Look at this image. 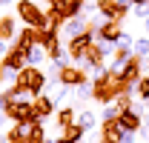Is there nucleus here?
Listing matches in <instances>:
<instances>
[{"label": "nucleus", "instance_id": "nucleus-1", "mask_svg": "<svg viewBox=\"0 0 149 143\" xmlns=\"http://www.w3.org/2000/svg\"><path fill=\"white\" fill-rule=\"evenodd\" d=\"M17 83H23V86L32 92L35 97H40V94L46 92V86H49L46 74L37 69V66H23V69H20V74H17Z\"/></svg>", "mask_w": 149, "mask_h": 143}, {"label": "nucleus", "instance_id": "nucleus-2", "mask_svg": "<svg viewBox=\"0 0 149 143\" xmlns=\"http://www.w3.org/2000/svg\"><path fill=\"white\" fill-rule=\"evenodd\" d=\"M17 6V17L26 23V26H35V29H43L46 26V12L37 6V3H32V0H20V3H15Z\"/></svg>", "mask_w": 149, "mask_h": 143}, {"label": "nucleus", "instance_id": "nucleus-3", "mask_svg": "<svg viewBox=\"0 0 149 143\" xmlns=\"http://www.w3.org/2000/svg\"><path fill=\"white\" fill-rule=\"evenodd\" d=\"M112 74H115L120 83H126V86L138 83V80H141V57H138V54H132L129 60H126V63H120Z\"/></svg>", "mask_w": 149, "mask_h": 143}, {"label": "nucleus", "instance_id": "nucleus-4", "mask_svg": "<svg viewBox=\"0 0 149 143\" xmlns=\"http://www.w3.org/2000/svg\"><path fill=\"white\" fill-rule=\"evenodd\" d=\"M15 123H26V120H40L37 117V109H35V100H15L9 112H6Z\"/></svg>", "mask_w": 149, "mask_h": 143}, {"label": "nucleus", "instance_id": "nucleus-5", "mask_svg": "<svg viewBox=\"0 0 149 143\" xmlns=\"http://www.w3.org/2000/svg\"><path fill=\"white\" fill-rule=\"evenodd\" d=\"M132 9V0H97V12L106 20H120Z\"/></svg>", "mask_w": 149, "mask_h": 143}, {"label": "nucleus", "instance_id": "nucleus-6", "mask_svg": "<svg viewBox=\"0 0 149 143\" xmlns=\"http://www.w3.org/2000/svg\"><path fill=\"white\" fill-rule=\"evenodd\" d=\"M86 29H89V23H86V15L66 17V20H63V26H60V37H63V40H72V37L83 35Z\"/></svg>", "mask_w": 149, "mask_h": 143}, {"label": "nucleus", "instance_id": "nucleus-7", "mask_svg": "<svg viewBox=\"0 0 149 143\" xmlns=\"http://www.w3.org/2000/svg\"><path fill=\"white\" fill-rule=\"evenodd\" d=\"M57 80L74 89V86H80V83H83V80H89V77H86V69H77V66H63V69H60V74H57Z\"/></svg>", "mask_w": 149, "mask_h": 143}, {"label": "nucleus", "instance_id": "nucleus-8", "mask_svg": "<svg viewBox=\"0 0 149 143\" xmlns=\"http://www.w3.org/2000/svg\"><path fill=\"white\" fill-rule=\"evenodd\" d=\"M95 29H97V37H100V40H109V43H118V46H120V35H123V32H120L118 20H103V23L95 26Z\"/></svg>", "mask_w": 149, "mask_h": 143}, {"label": "nucleus", "instance_id": "nucleus-9", "mask_svg": "<svg viewBox=\"0 0 149 143\" xmlns=\"http://www.w3.org/2000/svg\"><path fill=\"white\" fill-rule=\"evenodd\" d=\"M118 123L123 126V129H132V132H138V129L143 126V115H141L135 106H129V109H123V112H120Z\"/></svg>", "mask_w": 149, "mask_h": 143}, {"label": "nucleus", "instance_id": "nucleus-10", "mask_svg": "<svg viewBox=\"0 0 149 143\" xmlns=\"http://www.w3.org/2000/svg\"><path fill=\"white\" fill-rule=\"evenodd\" d=\"M120 135H123V126L118 123V120L103 123V129H100V143H120Z\"/></svg>", "mask_w": 149, "mask_h": 143}, {"label": "nucleus", "instance_id": "nucleus-11", "mask_svg": "<svg viewBox=\"0 0 149 143\" xmlns=\"http://www.w3.org/2000/svg\"><path fill=\"white\" fill-rule=\"evenodd\" d=\"M12 43H17V46H23V49H29V46H35V43H40V29H35V26H26L23 32H20Z\"/></svg>", "mask_w": 149, "mask_h": 143}, {"label": "nucleus", "instance_id": "nucleus-12", "mask_svg": "<svg viewBox=\"0 0 149 143\" xmlns=\"http://www.w3.org/2000/svg\"><path fill=\"white\" fill-rule=\"evenodd\" d=\"M55 106H57V100H55V97H49L46 92H43L40 97H35V109H37V117H40V120L49 117V115L55 112Z\"/></svg>", "mask_w": 149, "mask_h": 143}, {"label": "nucleus", "instance_id": "nucleus-13", "mask_svg": "<svg viewBox=\"0 0 149 143\" xmlns=\"http://www.w3.org/2000/svg\"><path fill=\"white\" fill-rule=\"evenodd\" d=\"M20 32H17V17H12V15H3L0 20V37L3 40H15Z\"/></svg>", "mask_w": 149, "mask_h": 143}, {"label": "nucleus", "instance_id": "nucleus-14", "mask_svg": "<svg viewBox=\"0 0 149 143\" xmlns=\"http://www.w3.org/2000/svg\"><path fill=\"white\" fill-rule=\"evenodd\" d=\"M49 57V49L43 46V43H35V46H29V66H37V63H43Z\"/></svg>", "mask_w": 149, "mask_h": 143}, {"label": "nucleus", "instance_id": "nucleus-15", "mask_svg": "<svg viewBox=\"0 0 149 143\" xmlns=\"http://www.w3.org/2000/svg\"><path fill=\"white\" fill-rule=\"evenodd\" d=\"M77 117H74V109L72 106H60V112H57V126L60 129H66V126H72Z\"/></svg>", "mask_w": 149, "mask_h": 143}, {"label": "nucleus", "instance_id": "nucleus-16", "mask_svg": "<svg viewBox=\"0 0 149 143\" xmlns=\"http://www.w3.org/2000/svg\"><path fill=\"white\" fill-rule=\"evenodd\" d=\"M74 94H77V100H89V97H95V83H92V80H83L80 86H74Z\"/></svg>", "mask_w": 149, "mask_h": 143}, {"label": "nucleus", "instance_id": "nucleus-17", "mask_svg": "<svg viewBox=\"0 0 149 143\" xmlns=\"http://www.w3.org/2000/svg\"><path fill=\"white\" fill-rule=\"evenodd\" d=\"M77 123L83 126V129H95V123H97V115H95L92 109H83V112L77 115Z\"/></svg>", "mask_w": 149, "mask_h": 143}, {"label": "nucleus", "instance_id": "nucleus-18", "mask_svg": "<svg viewBox=\"0 0 149 143\" xmlns=\"http://www.w3.org/2000/svg\"><path fill=\"white\" fill-rule=\"evenodd\" d=\"M86 132H89V129H83V126L77 123V120H74L72 126H66V129H63V135H66V137H69V140H80V137H83V135H86Z\"/></svg>", "mask_w": 149, "mask_h": 143}, {"label": "nucleus", "instance_id": "nucleus-19", "mask_svg": "<svg viewBox=\"0 0 149 143\" xmlns=\"http://www.w3.org/2000/svg\"><path fill=\"white\" fill-rule=\"evenodd\" d=\"M120 112H123V109L118 106V103H106V109H103V123L118 120V117H120Z\"/></svg>", "mask_w": 149, "mask_h": 143}, {"label": "nucleus", "instance_id": "nucleus-20", "mask_svg": "<svg viewBox=\"0 0 149 143\" xmlns=\"http://www.w3.org/2000/svg\"><path fill=\"white\" fill-rule=\"evenodd\" d=\"M132 49H135V54H138L141 60H146V57H149V37H138Z\"/></svg>", "mask_w": 149, "mask_h": 143}, {"label": "nucleus", "instance_id": "nucleus-21", "mask_svg": "<svg viewBox=\"0 0 149 143\" xmlns=\"http://www.w3.org/2000/svg\"><path fill=\"white\" fill-rule=\"evenodd\" d=\"M135 92H138L141 100H149V77H141V80L135 83Z\"/></svg>", "mask_w": 149, "mask_h": 143}, {"label": "nucleus", "instance_id": "nucleus-22", "mask_svg": "<svg viewBox=\"0 0 149 143\" xmlns=\"http://www.w3.org/2000/svg\"><path fill=\"white\" fill-rule=\"evenodd\" d=\"M132 9H135V17H138V20H146V17H149V0H146V3L132 6Z\"/></svg>", "mask_w": 149, "mask_h": 143}, {"label": "nucleus", "instance_id": "nucleus-23", "mask_svg": "<svg viewBox=\"0 0 149 143\" xmlns=\"http://www.w3.org/2000/svg\"><path fill=\"white\" fill-rule=\"evenodd\" d=\"M9 106H12V94L6 89V92H0V112H9Z\"/></svg>", "mask_w": 149, "mask_h": 143}, {"label": "nucleus", "instance_id": "nucleus-24", "mask_svg": "<svg viewBox=\"0 0 149 143\" xmlns=\"http://www.w3.org/2000/svg\"><path fill=\"white\" fill-rule=\"evenodd\" d=\"M138 140V132H132V129H123V135H120V143H135Z\"/></svg>", "mask_w": 149, "mask_h": 143}, {"label": "nucleus", "instance_id": "nucleus-25", "mask_svg": "<svg viewBox=\"0 0 149 143\" xmlns=\"http://www.w3.org/2000/svg\"><path fill=\"white\" fill-rule=\"evenodd\" d=\"M9 143H26V140L20 137V132H17V129H9Z\"/></svg>", "mask_w": 149, "mask_h": 143}, {"label": "nucleus", "instance_id": "nucleus-26", "mask_svg": "<svg viewBox=\"0 0 149 143\" xmlns=\"http://www.w3.org/2000/svg\"><path fill=\"white\" fill-rule=\"evenodd\" d=\"M6 54H9V40H3V37H0V60H3Z\"/></svg>", "mask_w": 149, "mask_h": 143}, {"label": "nucleus", "instance_id": "nucleus-27", "mask_svg": "<svg viewBox=\"0 0 149 143\" xmlns=\"http://www.w3.org/2000/svg\"><path fill=\"white\" fill-rule=\"evenodd\" d=\"M66 3H69V0H49V6H52V9H55V12H60V9H63V6H66Z\"/></svg>", "mask_w": 149, "mask_h": 143}, {"label": "nucleus", "instance_id": "nucleus-28", "mask_svg": "<svg viewBox=\"0 0 149 143\" xmlns=\"http://www.w3.org/2000/svg\"><path fill=\"white\" fill-rule=\"evenodd\" d=\"M12 3H17V0H0V6H12Z\"/></svg>", "mask_w": 149, "mask_h": 143}, {"label": "nucleus", "instance_id": "nucleus-29", "mask_svg": "<svg viewBox=\"0 0 149 143\" xmlns=\"http://www.w3.org/2000/svg\"><path fill=\"white\" fill-rule=\"evenodd\" d=\"M6 117H9V115H6V112H0V126L6 123Z\"/></svg>", "mask_w": 149, "mask_h": 143}, {"label": "nucleus", "instance_id": "nucleus-30", "mask_svg": "<svg viewBox=\"0 0 149 143\" xmlns=\"http://www.w3.org/2000/svg\"><path fill=\"white\" fill-rule=\"evenodd\" d=\"M0 143H9V135H0Z\"/></svg>", "mask_w": 149, "mask_h": 143}, {"label": "nucleus", "instance_id": "nucleus-31", "mask_svg": "<svg viewBox=\"0 0 149 143\" xmlns=\"http://www.w3.org/2000/svg\"><path fill=\"white\" fill-rule=\"evenodd\" d=\"M143 29H146V35H149V17H146V20H143Z\"/></svg>", "mask_w": 149, "mask_h": 143}, {"label": "nucleus", "instance_id": "nucleus-32", "mask_svg": "<svg viewBox=\"0 0 149 143\" xmlns=\"http://www.w3.org/2000/svg\"><path fill=\"white\" fill-rule=\"evenodd\" d=\"M0 9H3V6H0ZM0 20H3V15H0Z\"/></svg>", "mask_w": 149, "mask_h": 143}, {"label": "nucleus", "instance_id": "nucleus-33", "mask_svg": "<svg viewBox=\"0 0 149 143\" xmlns=\"http://www.w3.org/2000/svg\"><path fill=\"white\" fill-rule=\"evenodd\" d=\"M17 3H20V0H17Z\"/></svg>", "mask_w": 149, "mask_h": 143}]
</instances>
